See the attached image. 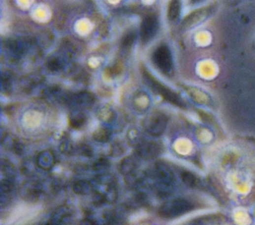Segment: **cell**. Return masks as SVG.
<instances>
[{
	"mask_svg": "<svg viewBox=\"0 0 255 225\" xmlns=\"http://www.w3.org/2000/svg\"><path fill=\"white\" fill-rule=\"evenodd\" d=\"M93 186L92 184L87 180H77L73 184V191L77 195L85 196L88 195L92 192Z\"/></svg>",
	"mask_w": 255,
	"mask_h": 225,
	"instance_id": "16",
	"label": "cell"
},
{
	"mask_svg": "<svg viewBox=\"0 0 255 225\" xmlns=\"http://www.w3.org/2000/svg\"><path fill=\"white\" fill-rule=\"evenodd\" d=\"M143 78L145 79L147 84L151 88L156 90V92L159 93L165 101L169 102L173 105H176L178 107L184 108L185 102L182 100V98L177 93L173 92L171 89H168L167 87L163 86L160 82H159L157 79H155L146 69L143 70Z\"/></svg>",
	"mask_w": 255,
	"mask_h": 225,
	"instance_id": "1",
	"label": "cell"
},
{
	"mask_svg": "<svg viewBox=\"0 0 255 225\" xmlns=\"http://www.w3.org/2000/svg\"><path fill=\"white\" fill-rule=\"evenodd\" d=\"M98 117L99 119L103 122V123H112L115 118H116V114L115 112L111 109V108H108V107H104V108H101L98 112Z\"/></svg>",
	"mask_w": 255,
	"mask_h": 225,
	"instance_id": "18",
	"label": "cell"
},
{
	"mask_svg": "<svg viewBox=\"0 0 255 225\" xmlns=\"http://www.w3.org/2000/svg\"><path fill=\"white\" fill-rule=\"evenodd\" d=\"M111 136H112V131L109 130L108 128H104V127L99 128L93 134L94 140L99 142H107L111 139Z\"/></svg>",
	"mask_w": 255,
	"mask_h": 225,
	"instance_id": "19",
	"label": "cell"
},
{
	"mask_svg": "<svg viewBox=\"0 0 255 225\" xmlns=\"http://www.w3.org/2000/svg\"><path fill=\"white\" fill-rule=\"evenodd\" d=\"M6 48L11 57L18 59L28 48V43L24 40H9L6 44Z\"/></svg>",
	"mask_w": 255,
	"mask_h": 225,
	"instance_id": "11",
	"label": "cell"
},
{
	"mask_svg": "<svg viewBox=\"0 0 255 225\" xmlns=\"http://www.w3.org/2000/svg\"><path fill=\"white\" fill-rule=\"evenodd\" d=\"M159 29V21L158 18L153 15H147L141 24V38L144 44L150 42L156 36Z\"/></svg>",
	"mask_w": 255,
	"mask_h": 225,
	"instance_id": "7",
	"label": "cell"
},
{
	"mask_svg": "<svg viewBox=\"0 0 255 225\" xmlns=\"http://www.w3.org/2000/svg\"><path fill=\"white\" fill-rule=\"evenodd\" d=\"M155 178L157 181V192L160 195H167L174 181V174L172 170L163 164H158L155 169Z\"/></svg>",
	"mask_w": 255,
	"mask_h": 225,
	"instance_id": "3",
	"label": "cell"
},
{
	"mask_svg": "<svg viewBox=\"0 0 255 225\" xmlns=\"http://www.w3.org/2000/svg\"><path fill=\"white\" fill-rule=\"evenodd\" d=\"M43 78L38 75H29V76L23 77L20 80V85L23 90H31L33 87H35L37 84H39Z\"/></svg>",
	"mask_w": 255,
	"mask_h": 225,
	"instance_id": "17",
	"label": "cell"
},
{
	"mask_svg": "<svg viewBox=\"0 0 255 225\" xmlns=\"http://www.w3.org/2000/svg\"><path fill=\"white\" fill-rule=\"evenodd\" d=\"M87 122V117L85 116L83 112L79 110H74L71 112L69 116V123L70 126L74 129H80L82 128Z\"/></svg>",
	"mask_w": 255,
	"mask_h": 225,
	"instance_id": "15",
	"label": "cell"
},
{
	"mask_svg": "<svg viewBox=\"0 0 255 225\" xmlns=\"http://www.w3.org/2000/svg\"><path fill=\"white\" fill-rule=\"evenodd\" d=\"M212 13V7H207V8H202L200 10H195L194 12L191 13L182 23V27L185 29L192 28V26L200 23L203 21L208 15Z\"/></svg>",
	"mask_w": 255,
	"mask_h": 225,
	"instance_id": "8",
	"label": "cell"
},
{
	"mask_svg": "<svg viewBox=\"0 0 255 225\" xmlns=\"http://www.w3.org/2000/svg\"><path fill=\"white\" fill-rule=\"evenodd\" d=\"M94 101L95 98L90 92L83 91L72 95H68L65 103L74 110L80 111V109L90 108L94 104Z\"/></svg>",
	"mask_w": 255,
	"mask_h": 225,
	"instance_id": "6",
	"label": "cell"
},
{
	"mask_svg": "<svg viewBox=\"0 0 255 225\" xmlns=\"http://www.w3.org/2000/svg\"><path fill=\"white\" fill-rule=\"evenodd\" d=\"M135 39H136V34H135V32H133V31L128 32V33L125 34L124 37H123V39H122V46L125 47V48L131 47V46L133 45Z\"/></svg>",
	"mask_w": 255,
	"mask_h": 225,
	"instance_id": "24",
	"label": "cell"
},
{
	"mask_svg": "<svg viewBox=\"0 0 255 225\" xmlns=\"http://www.w3.org/2000/svg\"><path fill=\"white\" fill-rule=\"evenodd\" d=\"M139 163L135 157H128L124 159L120 165L121 173L125 176H129L136 172Z\"/></svg>",
	"mask_w": 255,
	"mask_h": 225,
	"instance_id": "12",
	"label": "cell"
},
{
	"mask_svg": "<svg viewBox=\"0 0 255 225\" xmlns=\"http://www.w3.org/2000/svg\"><path fill=\"white\" fill-rule=\"evenodd\" d=\"M153 61L156 67L165 75L172 73L173 57L169 48L165 45L158 47L153 54Z\"/></svg>",
	"mask_w": 255,
	"mask_h": 225,
	"instance_id": "4",
	"label": "cell"
},
{
	"mask_svg": "<svg viewBox=\"0 0 255 225\" xmlns=\"http://www.w3.org/2000/svg\"><path fill=\"white\" fill-rule=\"evenodd\" d=\"M181 13V2L180 1H172L169 3L167 17L171 21H176Z\"/></svg>",
	"mask_w": 255,
	"mask_h": 225,
	"instance_id": "20",
	"label": "cell"
},
{
	"mask_svg": "<svg viewBox=\"0 0 255 225\" xmlns=\"http://www.w3.org/2000/svg\"><path fill=\"white\" fill-rule=\"evenodd\" d=\"M60 149L63 154L66 155H70L73 152V144L69 141H65L61 143L60 145Z\"/></svg>",
	"mask_w": 255,
	"mask_h": 225,
	"instance_id": "27",
	"label": "cell"
},
{
	"mask_svg": "<svg viewBox=\"0 0 255 225\" xmlns=\"http://www.w3.org/2000/svg\"><path fill=\"white\" fill-rule=\"evenodd\" d=\"M182 179H183L184 183L190 187H194L197 184L196 176L188 170L182 172Z\"/></svg>",
	"mask_w": 255,
	"mask_h": 225,
	"instance_id": "23",
	"label": "cell"
},
{
	"mask_svg": "<svg viewBox=\"0 0 255 225\" xmlns=\"http://www.w3.org/2000/svg\"><path fill=\"white\" fill-rule=\"evenodd\" d=\"M41 194V187L37 182H27L23 185L22 197L27 200L37 199Z\"/></svg>",
	"mask_w": 255,
	"mask_h": 225,
	"instance_id": "13",
	"label": "cell"
},
{
	"mask_svg": "<svg viewBox=\"0 0 255 225\" xmlns=\"http://www.w3.org/2000/svg\"><path fill=\"white\" fill-rule=\"evenodd\" d=\"M79 153L84 157H92L93 149L89 144L83 143L79 146Z\"/></svg>",
	"mask_w": 255,
	"mask_h": 225,
	"instance_id": "26",
	"label": "cell"
},
{
	"mask_svg": "<svg viewBox=\"0 0 255 225\" xmlns=\"http://www.w3.org/2000/svg\"><path fill=\"white\" fill-rule=\"evenodd\" d=\"M80 225H97V224L95 221H93L91 218L88 217V218H85L84 220H82Z\"/></svg>",
	"mask_w": 255,
	"mask_h": 225,
	"instance_id": "29",
	"label": "cell"
},
{
	"mask_svg": "<svg viewBox=\"0 0 255 225\" xmlns=\"http://www.w3.org/2000/svg\"><path fill=\"white\" fill-rule=\"evenodd\" d=\"M110 167L109 162L106 159H99L93 166V169L97 171H104Z\"/></svg>",
	"mask_w": 255,
	"mask_h": 225,
	"instance_id": "25",
	"label": "cell"
},
{
	"mask_svg": "<svg viewBox=\"0 0 255 225\" xmlns=\"http://www.w3.org/2000/svg\"><path fill=\"white\" fill-rule=\"evenodd\" d=\"M45 225H52V224H51L50 222H48V223H47V224H45Z\"/></svg>",
	"mask_w": 255,
	"mask_h": 225,
	"instance_id": "30",
	"label": "cell"
},
{
	"mask_svg": "<svg viewBox=\"0 0 255 225\" xmlns=\"http://www.w3.org/2000/svg\"><path fill=\"white\" fill-rule=\"evenodd\" d=\"M159 145L153 141H141L137 145L138 156L143 159H152L159 154Z\"/></svg>",
	"mask_w": 255,
	"mask_h": 225,
	"instance_id": "9",
	"label": "cell"
},
{
	"mask_svg": "<svg viewBox=\"0 0 255 225\" xmlns=\"http://www.w3.org/2000/svg\"><path fill=\"white\" fill-rule=\"evenodd\" d=\"M1 172H2V175H3L2 179L12 180V178L14 177V174H15V171H14V169H13L12 165L9 162H5V161H2Z\"/></svg>",
	"mask_w": 255,
	"mask_h": 225,
	"instance_id": "21",
	"label": "cell"
},
{
	"mask_svg": "<svg viewBox=\"0 0 255 225\" xmlns=\"http://www.w3.org/2000/svg\"><path fill=\"white\" fill-rule=\"evenodd\" d=\"M46 67L50 71H53V72L58 71L63 67V62L60 58H58L56 56H51L46 61Z\"/></svg>",
	"mask_w": 255,
	"mask_h": 225,
	"instance_id": "22",
	"label": "cell"
},
{
	"mask_svg": "<svg viewBox=\"0 0 255 225\" xmlns=\"http://www.w3.org/2000/svg\"><path fill=\"white\" fill-rule=\"evenodd\" d=\"M36 165L43 170H50L55 165V157L51 151L41 152L36 158Z\"/></svg>",
	"mask_w": 255,
	"mask_h": 225,
	"instance_id": "10",
	"label": "cell"
},
{
	"mask_svg": "<svg viewBox=\"0 0 255 225\" xmlns=\"http://www.w3.org/2000/svg\"><path fill=\"white\" fill-rule=\"evenodd\" d=\"M124 153V148L120 143H115L114 146L112 147V154L113 156H120Z\"/></svg>",
	"mask_w": 255,
	"mask_h": 225,
	"instance_id": "28",
	"label": "cell"
},
{
	"mask_svg": "<svg viewBox=\"0 0 255 225\" xmlns=\"http://www.w3.org/2000/svg\"><path fill=\"white\" fill-rule=\"evenodd\" d=\"M167 126V118L164 114L156 112L152 114L145 123V129L148 134L154 137L160 136Z\"/></svg>",
	"mask_w": 255,
	"mask_h": 225,
	"instance_id": "5",
	"label": "cell"
},
{
	"mask_svg": "<svg viewBox=\"0 0 255 225\" xmlns=\"http://www.w3.org/2000/svg\"><path fill=\"white\" fill-rule=\"evenodd\" d=\"M191 209L192 205L190 201L182 198H177L163 203L159 208V214L164 218H174L184 213H187Z\"/></svg>",
	"mask_w": 255,
	"mask_h": 225,
	"instance_id": "2",
	"label": "cell"
},
{
	"mask_svg": "<svg viewBox=\"0 0 255 225\" xmlns=\"http://www.w3.org/2000/svg\"><path fill=\"white\" fill-rule=\"evenodd\" d=\"M70 219V211L67 207L58 208L53 214L51 220L49 221L52 225H64L68 223Z\"/></svg>",
	"mask_w": 255,
	"mask_h": 225,
	"instance_id": "14",
	"label": "cell"
}]
</instances>
